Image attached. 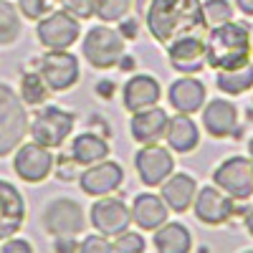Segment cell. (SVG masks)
I'll return each instance as SVG.
<instances>
[{"label": "cell", "mask_w": 253, "mask_h": 253, "mask_svg": "<svg viewBox=\"0 0 253 253\" xmlns=\"http://www.w3.org/2000/svg\"><path fill=\"white\" fill-rule=\"evenodd\" d=\"M147 28L162 46H170L175 38L200 36L208 26L200 0H152L147 8Z\"/></svg>", "instance_id": "cell-1"}, {"label": "cell", "mask_w": 253, "mask_h": 253, "mask_svg": "<svg viewBox=\"0 0 253 253\" xmlns=\"http://www.w3.org/2000/svg\"><path fill=\"white\" fill-rule=\"evenodd\" d=\"M205 61L215 71L246 66L251 61V28L236 20L210 26L205 41Z\"/></svg>", "instance_id": "cell-2"}, {"label": "cell", "mask_w": 253, "mask_h": 253, "mask_svg": "<svg viewBox=\"0 0 253 253\" xmlns=\"http://www.w3.org/2000/svg\"><path fill=\"white\" fill-rule=\"evenodd\" d=\"M28 112L26 104L8 84H0V157H8L28 134Z\"/></svg>", "instance_id": "cell-3"}, {"label": "cell", "mask_w": 253, "mask_h": 253, "mask_svg": "<svg viewBox=\"0 0 253 253\" xmlns=\"http://www.w3.org/2000/svg\"><path fill=\"white\" fill-rule=\"evenodd\" d=\"M84 58H86L94 69L104 71V69H112L119 63V58L126 53L124 51V36L109 26H94L86 31L84 36V43H81Z\"/></svg>", "instance_id": "cell-4"}, {"label": "cell", "mask_w": 253, "mask_h": 253, "mask_svg": "<svg viewBox=\"0 0 253 253\" xmlns=\"http://www.w3.org/2000/svg\"><path fill=\"white\" fill-rule=\"evenodd\" d=\"M74 124H76V117L71 112L61 107H46L28 124V134L33 137V142L56 150V147H61L69 139V134L74 132Z\"/></svg>", "instance_id": "cell-5"}, {"label": "cell", "mask_w": 253, "mask_h": 253, "mask_svg": "<svg viewBox=\"0 0 253 253\" xmlns=\"http://www.w3.org/2000/svg\"><path fill=\"white\" fill-rule=\"evenodd\" d=\"M36 36L41 41V46L48 48V51H63V48H71L79 36H81V26H79V18L71 15L69 10H51L48 15H43L38 20V28Z\"/></svg>", "instance_id": "cell-6"}, {"label": "cell", "mask_w": 253, "mask_h": 253, "mask_svg": "<svg viewBox=\"0 0 253 253\" xmlns=\"http://www.w3.org/2000/svg\"><path fill=\"white\" fill-rule=\"evenodd\" d=\"M213 185L233 200H248L253 195V157L223 160L213 172Z\"/></svg>", "instance_id": "cell-7"}, {"label": "cell", "mask_w": 253, "mask_h": 253, "mask_svg": "<svg viewBox=\"0 0 253 253\" xmlns=\"http://www.w3.org/2000/svg\"><path fill=\"white\" fill-rule=\"evenodd\" d=\"M84 225H86L84 208L71 198L51 200L43 210V228L53 238H74L84 233Z\"/></svg>", "instance_id": "cell-8"}, {"label": "cell", "mask_w": 253, "mask_h": 253, "mask_svg": "<svg viewBox=\"0 0 253 253\" xmlns=\"http://www.w3.org/2000/svg\"><path fill=\"white\" fill-rule=\"evenodd\" d=\"M53 152H51V147L46 144H38V142H20L18 144V150L13 155V170L15 175L23 180V182H43L51 172H53Z\"/></svg>", "instance_id": "cell-9"}, {"label": "cell", "mask_w": 253, "mask_h": 253, "mask_svg": "<svg viewBox=\"0 0 253 253\" xmlns=\"http://www.w3.org/2000/svg\"><path fill=\"white\" fill-rule=\"evenodd\" d=\"M38 74L43 76V81L48 84L51 91H69L71 86H76L81 71H79V58L74 53L63 51H48L41 58Z\"/></svg>", "instance_id": "cell-10"}, {"label": "cell", "mask_w": 253, "mask_h": 253, "mask_svg": "<svg viewBox=\"0 0 253 253\" xmlns=\"http://www.w3.org/2000/svg\"><path fill=\"white\" fill-rule=\"evenodd\" d=\"M134 167L142 185L157 187L175 172V157L167 147H160L157 142H152V144H144L134 155Z\"/></svg>", "instance_id": "cell-11"}, {"label": "cell", "mask_w": 253, "mask_h": 253, "mask_svg": "<svg viewBox=\"0 0 253 253\" xmlns=\"http://www.w3.org/2000/svg\"><path fill=\"white\" fill-rule=\"evenodd\" d=\"M89 220L94 225L96 233L107 236V238H117L119 233H124L132 223V210L124 205V200L119 198H109L104 195L99 198L91 210H89Z\"/></svg>", "instance_id": "cell-12"}, {"label": "cell", "mask_w": 253, "mask_h": 253, "mask_svg": "<svg viewBox=\"0 0 253 253\" xmlns=\"http://www.w3.org/2000/svg\"><path fill=\"white\" fill-rule=\"evenodd\" d=\"M122 182H124V170H122L119 162H112V160L94 162L79 175L81 193H86L89 198L112 195L114 190H119Z\"/></svg>", "instance_id": "cell-13"}, {"label": "cell", "mask_w": 253, "mask_h": 253, "mask_svg": "<svg viewBox=\"0 0 253 253\" xmlns=\"http://www.w3.org/2000/svg\"><path fill=\"white\" fill-rule=\"evenodd\" d=\"M193 208H195V218L205 225H223L233 218L236 213V200L225 195L220 187L215 185H208V187H200L198 195L193 200Z\"/></svg>", "instance_id": "cell-14"}, {"label": "cell", "mask_w": 253, "mask_h": 253, "mask_svg": "<svg viewBox=\"0 0 253 253\" xmlns=\"http://www.w3.org/2000/svg\"><path fill=\"white\" fill-rule=\"evenodd\" d=\"M167 58L172 69L180 74H198L208 66L205 61V41L200 36H182L167 46Z\"/></svg>", "instance_id": "cell-15"}, {"label": "cell", "mask_w": 253, "mask_h": 253, "mask_svg": "<svg viewBox=\"0 0 253 253\" xmlns=\"http://www.w3.org/2000/svg\"><path fill=\"white\" fill-rule=\"evenodd\" d=\"M26 223V200L20 195V190L8 182L0 180V241L15 236Z\"/></svg>", "instance_id": "cell-16"}, {"label": "cell", "mask_w": 253, "mask_h": 253, "mask_svg": "<svg viewBox=\"0 0 253 253\" xmlns=\"http://www.w3.org/2000/svg\"><path fill=\"white\" fill-rule=\"evenodd\" d=\"M167 117L165 109H160L157 104L155 107H147V109H139L132 114V122H129V129H132V139L139 142V144H152V142H160L167 132Z\"/></svg>", "instance_id": "cell-17"}, {"label": "cell", "mask_w": 253, "mask_h": 253, "mask_svg": "<svg viewBox=\"0 0 253 253\" xmlns=\"http://www.w3.org/2000/svg\"><path fill=\"white\" fill-rule=\"evenodd\" d=\"M203 126L210 137L215 139H223V137H230L238 126V109L233 101L228 99H213L203 109Z\"/></svg>", "instance_id": "cell-18"}, {"label": "cell", "mask_w": 253, "mask_h": 253, "mask_svg": "<svg viewBox=\"0 0 253 253\" xmlns=\"http://www.w3.org/2000/svg\"><path fill=\"white\" fill-rule=\"evenodd\" d=\"M167 99H170V104L175 107V112L195 114V112L203 109V104H205V84L200 79H195L193 74H185L182 79L170 84Z\"/></svg>", "instance_id": "cell-19"}, {"label": "cell", "mask_w": 253, "mask_h": 253, "mask_svg": "<svg viewBox=\"0 0 253 253\" xmlns=\"http://www.w3.org/2000/svg\"><path fill=\"white\" fill-rule=\"evenodd\" d=\"M160 198L172 213H185L193 208V200L198 195V185L195 177H190L187 172H172L162 185H160Z\"/></svg>", "instance_id": "cell-20"}, {"label": "cell", "mask_w": 253, "mask_h": 253, "mask_svg": "<svg viewBox=\"0 0 253 253\" xmlns=\"http://www.w3.org/2000/svg\"><path fill=\"white\" fill-rule=\"evenodd\" d=\"M160 96H162V91H160L157 79L147 76V74L132 76L122 89V101H124L126 112H132V114L139 109H147V107H155L160 101Z\"/></svg>", "instance_id": "cell-21"}, {"label": "cell", "mask_w": 253, "mask_h": 253, "mask_svg": "<svg viewBox=\"0 0 253 253\" xmlns=\"http://www.w3.org/2000/svg\"><path fill=\"white\" fill-rule=\"evenodd\" d=\"M129 210H132V220L142 230H157L162 223H167V215H170V208L155 193H139Z\"/></svg>", "instance_id": "cell-22"}, {"label": "cell", "mask_w": 253, "mask_h": 253, "mask_svg": "<svg viewBox=\"0 0 253 253\" xmlns=\"http://www.w3.org/2000/svg\"><path fill=\"white\" fill-rule=\"evenodd\" d=\"M165 139H167V144H170L172 152L187 155V152H193L195 147L200 144V129H198V124L190 119V114L177 112L170 122H167Z\"/></svg>", "instance_id": "cell-23"}, {"label": "cell", "mask_w": 253, "mask_h": 253, "mask_svg": "<svg viewBox=\"0 0 253 253\" xmlns=\"http://www.w3.org/2000/svg\"><path fill=\"white\" fill-rule=\"evenodd\" d=\"M76 165L81 167H89L94 162H101L109 157V142L104 139L101 134H94V132H81L74 137V144H71V152H69Z\"/></svg>", "instance_id": "cell-24"}, {"label": "cell", "mask_w": 253, "mask_h": 253, "mask_svg": "<svg viewBox=\"0 0 253 253\" xmlns=\"http://www.w3.org/2000/svg\"><path fill=\"white\" fill-rule=\"evenodd\" d=\"M155 248L160 253H187L193 248V236L182 223H162L155 230Z\"/></svg>", "instance_id": "cell-25"}, {"label": "cell", "mask_w": 253, "mask_h": 253, "mask_svg": "<svg viewBox=\"0 0 253 253\" xmlns=\"http://www.w3.org/2000/svg\"><path fill=\"white\" fill-rule=\"evenodd\" d=\"M215 84H218V89L223 94L241 96L243 91H251L253 89V66H251V63H246V66H238V69L218 71Z\"/></svg>", "instance_id": "cell-26"}, {"label": "cell", "mask_w": 253, "mask_h": 253, "mask_svg": "<svg viewBox=\"0 0 253 253\" xmlns=\"http://www.w3.org/2000/svg\"><path fill=\"white\" fill-rule=\"evenodd\" d=\"M48 96H51V89L38 71H28V74L20 76V99H23V104L38 107V104H43Z\"/></svg>", "instance_id": "cell-27"}, {"label": "cell", "mask_w": 253, "mask_h": 253, "mask_svg": "<svg viewBox=\"0 0 253 253\" xmlns=\"http://www.w3.org/2000/svg\"><path fill=\"white\" fill-rule=\"evenodd\" d=\"M20 36V13L8 0H0V46H8Z\"/></svg>", "instance_id": "cell-28"}, {"label": "cell", "mask_w": 253, "mask_h": 253, "mask_svg": "<svg viewBox=\"0 0 253 253\" xmlns=\"http://www.w3.org/2000/svg\"><path fill=\"white\" fill-rule=\"evenodd\" d=\"M132 0H96V18L104 23H119V20L129 13Z\"/></svg>", "instance_id": "cell-29"}, {"label": "cell", "mask_w": 253, "mask_h": 253, "mask_svg": "<svg viewBox=\"0 0 253 253\" xmlns=\"http://www.w3.org/2000/svg\"><path fill=\"white\" fill-rule=\"evenodd\" d=\"M203 15L208 20V26H220V23L233 20V8H230L228 0H205Z\"/></svg>", "instance_id": "cell-30"}, {"label": "cell", "mask_w": 253, "mask_h": 253, "mask_svg": "<svg viewBox=\"0 0 253 253\" xmlns=\"http://www.w3.org/2000/svg\"><path fill=\"white\" fill-rule=\"evenodd\" d=\"M56 3L58 0H18V10L28 20H41L51 10H56Z\"/></svg>", "instance_id": "cell-31"}, {"label": "cell", "mask_w": 253, "mask_h": 253, "mask_svg": "<svg viewBox=\"0 0 253 253\" xmlns=\"http://www.w3.org/2000/svg\"><path fill=\"white\" fill-rule=\"evenodd\" d=\"M112 243H114L117 253H142L144 251V238L139 233H132L129 228H126L124 233H119Z\"/></svg>", "instance_id": "cell-32"}, {"label": "cell", "mask_w": 253, "mask_h": 253, "mask_svg": "<svg viewBox=\"0 0 253 253\" xmlns=\"http://www.w3.org/2000/svg\"><path fill=\"white\" fill-rule=\"evenodd\" d=\"M63 10H69L79 20H89L96 13V0H58Z\"/></svg>", "instance_id": "cell-33"}, {"label": "cell", "mask_w": 253, "mask_h": 253, "mask_svg": "<svg viewBox=\"0 0 253 253\" xmlns=\"http://www.w3.org/2000/svg\"><path fill=\"white\" fill-rule=\"evenodd\" d=\"M79 251L81 253H112L114 251V243L107 236L94 233V236H86V238L79 243Z\"/></svg>", "instance_id": "cell-34"}, {"label": "cell", "mask_w": 253, "mask_h": 253, "mask_svg": "<svg viewBox=\"0 0 253 253\" xmlns=\"http://www.w3.org/2000/svg\"><path fill=\"white\" fill-rule=\"evenodd\" d=\"M53 167H56V175L61 177V180H74L76 177V160L69 155V157H61L58 162H53Z\"/></svg>", "instance_id": "cell-35"}, {"label": "cell", "mask_w": 253, "mask_h": 253, "mask_svg": "<svg viewBox=\"0 0 253 253\" xmlns=\"http://www.w3.org/2000/svg\"><path fill=\"white\" fill-rule=\"evenodd\" d=\"M3 253H33V246L28 241H23V238L10 236V238L3 241Z\"/></svg>", "instance_id": "cell-36"}, {"label": "cell", "mask_w": 253, "mask_h": 253, "mask_svg": "<svg viewBox=\"0 0 253 253\" xmlns=\"http://www.w3.org/2000/svg\"><path fill=\"white\" fill-rule=\"evenodd\" d=\"M124 38H129V41H134L137 38V33H139V23H137V18H132L129 13H126L122 20H119V28H117Z\"/></svg>", "instance_id": "cell-37"}, {"label": "cell", "mask_w": 253, "mask_h": 253, "mask_svg": "<svg viewBox=\"0 0 253 253\" xmlns=\"http://www.w3.org/2000/svg\"><path fill=\"white\" fill-rule=\"evenodd\" d=\"M58 251H79V243L74 241V238H56V243H53Z\"/></svg>", "instance_id": "cell-38"}, {"label": "cell", "mask_w": 253, "mask_h": 253, "mask_svg": "<svg viewBox=\"0 0 253 253\" xmlns=\"http://www.w3.org/2000/svg\"><path fill=\"white\" fill-rule=\"evenodd\" d=\"M96 89H99V96H101V99H109L112 91H114V84H112V81H99Z\"/></svg>", "instance_id": "cell-39"}, {"label": "cell", "mask_w": 253, "mask_h": 253, "mask_svg": "<svg viewBox=\"0 0 253 253\" xmlns=\"http://www.w3.org/2000/svg\"><path fill=\"white\" fill-rule=\"evenodd\" d=\"M236 5H238V10H243L246 15L253 18V0H236Z\"/></svg>", "instance_id": "cell-40"}, {"label": "cell", "mask_w": 253, "mask_h": 253, "mask_svg": "<svg viewBox=\"0 0 253 253\" xmlns=\"http://www.w3.org/2000/svg\"><path fill=\"white\" fill-rule=\"evenodd\" d=\"M246 228H248V233L253 236V208L248 210V215H246Z\"/></svg>", "instance_id": "cell-41"}, {"label": "cell", "mask_w": 253, "mask_h": 253, "mask_svg": "<svg viewBox=\"0 0 253 253\" xmlns=\"http://www.w3.org/2000/svg\"><path fill=\"white\" fill-rule=\"evenodd\" d=\"M251 61H253V33H251Z\"/></svg>", "instance_id": "cell-42"}, {"label": "cell", "mask_w": 253, "mask_h": 253, "mask_svg": "<svg viewBox=\"0 0 253 253\" xmlns=\"http://www.w3.org/2000/svg\"><path fill=\"white\" fill-rule=\"evenodd\" d=\"M248 152H251V157H253V139H251V144H248Z\"/></svg>", "instance_id": "cell-43"}]
</instances>
